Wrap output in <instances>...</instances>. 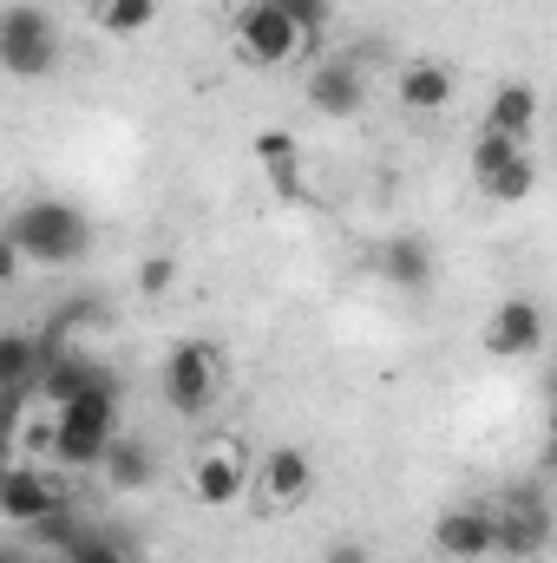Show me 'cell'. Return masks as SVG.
I'll return each instance as SVG.
<instances>
[{
    "mask_svg": "<svg viewBox=\"0 0 557 563\" xmlns=\"http://www.w3.org/2000/svg\"><path fill=\"white\" fill-rule=\"evenodd\" d=\"M0 230L13 236L20 263H40V269H73V263H86V250H92V223H86V210L66 203V197H33V203H20Z\"/></svg>",
    "mask_w": 557,
    "mask_h": 563,
    "instance_id": "cell-1",
    "label": "cell"
},
{
    "mask_svg": "<svg viewBox=\"0 0 557 563\" xmlns=\"http://www.w3.org/2000/svg\"><path fill=\"white\" fill-rule=\"evenodd\" d=\"M53 66H59V20L33 0L0 7V73L20 86H40L53 79Z\"/></svg>",
    "mask_w": 557,
    "mask_h": 563,
    "instance_id": "cell-2",
    "label": "cell"
},
{
    "mask_svg": "<svg viewBox=\"0 0 557 563\" xmlns=\"http://www.w3.org/2000/svg\"><path fill=\"white\" fill-rule=\"evenodd\" d=\"M112 439H119V394H79V400L53 407V459L66 472L99 465Z\"/></svg>",
    "mask_w": 557,
    "mask_h": 563,
    "instance_id": "cell-3",
    "label": "cell"
},
{
    "mask_svg": "<svg viewBox=\"0 0 557 563\" xmlns=\"http://www.w3.org/2000/svg\"><path fill=\"white\" fill-rule=\"evenodd\" d=\"M164 407L177 413V420H204L210 407H217V394H223V361H217V347L210 341H177L171 354H164Z\"/></svg>",
    "mask_w": 557,
    "mask_h": 563,
    "instance_id": "cell-4",
    "label": "cell"
},
{
    "mask_svg": "<svg viewBox=\"0 0 557 563\" xmlns=\"http://www.w3.org/2000/svg\"><path fill=\"white\" fill-rule=\"evenodd\" d=\"M243 485H250V445L210 439V445L197 452V465H190V498H197L204 511H230V505L243 498Z\"/></svg>",
    "mask_w": 557,
    "mask_h": 563,
    "instance_id": "cell-5",
    "label": "cell"
},
{
    "mask_svg": "<svg viewBox=\"0 0 557 563\" xmlns=\"http://www.w3.org/2000/svg\"><path fill=\"white\" fill-rule=\"evenodd\" d=\"M237 53L250 66H288L302 53V33L288 26V13H282L276 0H250L237 13Z\"/></svg>",
    "mask_w": 557,
    "mask_h": 563,
    "instance_id": "cell-6",
    "label": "cell"
},
{
    "mask_svg": "<svg viewBox=\"0 0 557 563\" xmlns=\"http://www.w3.org/2000/svg\"><path fill=\"white\" fill-rule=\"evenodd\" d=\"M479 347H485L492 361H525V354H538V347H545V308H538L532 295H512V301H499V308L485 314V334H479Z\"/></svg>",
    "mask_w": 557,
    "mask_h": 563,
    "instance_id": "cell-7",
    "label": "cell"
},
{
    "mask_svg": "<svg viewBox=\"0 0 557 563\" xmlns=\"http://www.w3.org/2000/svg\"><path fill=\"white\" fill-rule=\"evenodd\" d=\"M53 505H66V485L53 478V472H40L33 459H13V465H0V518L7 525H33V518H46Z\"/></svg>",
    "mask_w": 557,
    "mask_h": 563,
    "instance_id": "cell-8",
    "label": "cell"
},
{
    "mask_svg": "<svg viewBox=\"0 0 557 563\" xmlns=\"http://www.w3.org/2000/svg\"><path fill=\"white\" fill-rule=\"evenodd\" d=\"M545 544H551V511L538 492H518V498H505V511H492V551L499 558H538Z\"/></svg>",
    "mask_w": 557,
    "mask_h": 563,
    "instance_id": "cell-9",
    "label": "cell"
},
{
    "mask_svg": "<svg viewBox=\"0 0 557 563\" xmlns=\"http://www.w3.org/2000/svg\"><path fill=\"white\" fill-rule=\"evenodd\" d=\"M308 106H315L321 119H354V112L368 106V73H361V59H348V53L321 59V66L308 73Z\"/></svg>",
    "mask_w": 557,
    "mask_h": 563,
    "instance_id": "cell-10",
    "label": "cell"
},
{
    "mask_svg": "<svg viewBox=\"0 0 557 563\" xmlns=\"http://www.w3.org/2000/svg\"><path fill=\"white\" fill-rule=\"evenodd\" d=\"M256 492H263L270 511H295V505H308V498H315V459H308L302 445H276V452L263 459Z\"/></svg>",
    "mask_w": 557,
    "mask_h": 563,
    "instance_id": "cell-11",
    "label": "cell"
},
{
    "mask_svg": "<svg viewBox=\"0 0 557 563\" xmlns=\"http://www.w3.org/2000/svg\"><path fill=\"white\" fill-rule=\"evenodd\" d=\"M433 551L452 558V563L492 558V511H479V505H452V511H439V525H433Z\"/></svg>",
    "mask_w": 557,
    "mask_h": 563,
    "instance_id": "cell-12",
    "label": "cell"
},
{
    "mask_svg": "<svg viewBox=\"0 0 557 563\" xmlns=\"http://www.w3.org/2000/svg\"><path fill=\"white\" fill-rule=\"evenodd\" d=\"M452 92H459V73H452V66H439V59H414V66H401V106L419 112V119L446 112Z\"/></svg>",
    "mask_w": 557,
    "mask_h": 563,
    "instance_id": "cell-13",
    "label": "cell"
},
{
    "mask_svg": "<svg viewBox=\"0 0 557 563\" xmlns=\"http://www.w3.org/2000/svg\"><path fill=\"white\" fill-rule=\"evenodd\" d=\"M40 361H46L40 334H26V328H0V394H13V400H33Z\"/></svg>",
    "mask_w": 557,
    "mask_h": 563,
    "instance_id": "cell-14",
    "label": "cell"
},
{
    "mask_svg": "<svg viewBox=\"0 0 557 563\" xmlns=\"http://www.w3.org/2000/svg\"><path fill=\"white\" fill-rule=\"evenodd\" d=\"M256 157H263V170H270V184H276L282 203H302V197H308V190H302V144H295V132H282V125L256 132Z\"/></svg>",
    "mask_w": 557,
    "mask_h": 563,
    "instance_id": "cell-15",
    "label": "cell"
},
{
    "mask_svg": "<svg viewBox=\"0 0 557 563\" xmlns=\"http://www.w3.org/2000/svg\"><path fill=\"white\" fill-rule=\"evenodd\" d=\"M532 119H538V92L525 86V79H505L499 92H492V106H485V125L479 132H499V139H532Z\"/></svg>",
    "mask_w": 557,
    "mask_h": 563,
    "instance_id": "cell-16",
    "label": "cell"
},
{
    "mask_svg": "<svg viewBox=\"0 0 557 563\" xmlns=\"http://www.w3.org/2000/svg\"><path fill=\"white\" fill-rule=\"evenodd\" d=\"M381 276L394 282V288H407V295H426L433 288V250H426V236H394L381 250Z\"/></svg>",
    "mask_w": 557,
    "mask_h": 563,
    "instance_id": "cell-17",
    "label": "cell"
},
{
    "mask_svg": "<svg viewBox=\"0 0 557 563\" xmlns=\"http://www.w3.org/2000/svg\"><path fill=\"white\" fill-rule=\"evenodd\" d=\"M99 472L112 478V492H144V485L157 478V452H151L144 439H112L106 459H99Z\"/></svg>",
    "mask_w": 557,
    "mask_h": 563,
    "instance_id": "cell-18",
    "label": "cell"
},
{
    "mask_svg": "<svg viewBox=\"0 0 557 563\" xmlns=\"http://www.w3.org/2000/svg\"><path fill=\"white\" fill-rule=\"evenodd\" d=\"M479 190H485L492 203H525V197L538 190V164H532V151H518V157H512V164H505L499 177H485Z\"/></svg>",
    "mask_w": 557,
    "mask_h": 563,
    "instance_id": "cell-19",
    "label": "cell"
},
{
    "mask_svg": "<svg viewBox=\"0 0 557 563\" xmlns=\"http://www.w3.org/2000/svg\"><path fill=\"white\" fill-rule=\"evenodd\" d=\"M157 20V0H99V26L112 33V40H132Z\"/></svg>",
    "mask_w": 557,
    "mask_h": 563,
    "instance_id": "cell-20",
    "label": "cell"
},
{
    "mask_svg": "<svg viewBox=\"0 0 557 563\" xmlns=\"http://www.w3.org/2000/svg\"><path fill=\"white\" fill-rule=\"evenodd\" d=\"M79 531H86V525L73 518V498H66V505H53L46 518H33V525H26V538H33V544H46L53 558H59V551H66V544L79 538Z\"/></svg>",
    "mask_w": 557,
    "mask_h": 563,
    "instance_id": "cell-21",
    "label": "cell"
},
{
    "mask_svg": "<svg viewBox=\"0 0 557 563\" xmlns=\"http://www.w3.org/2000/svg\"><path fill=\"white\" fill-rule=\"evenodd\" d=\"M7 445H13L20 459H33V465H40V459H53V413H20Z\"/></svg>",
    "mask_w": 557,
    "mask_h": 563,
    "instance_id": "cell-22",
    "label": "cell"
},
{
    "mask_svg": "<svg viewBox=\"0 0 557 563\" xmlns=\"http://www.w3.org/2000/svg\"><path fill=\"white\" fill-rule=\"evenodd\" d=\"M518 151H525L518 139H499V132H479V144H472V177H479V184H485V177H499V170H505V164H512Z\"/></svg>",
    "mask_w": 557,
    "mask_h": 563,
    "instance_id": "cell-23",
    "label": "cell"
},
{
    "mask_svg": "<svg viewBox=\"0 0 557 563\" xmlns=\"http://www.w3.org/2000/svg\"><path fill=\"white\" fill-rule=\"evenodd\" d=\"M276 7L288 13V26L302 33V46H308V40H315V33L335 20V0H276Z\"/></svg>",
    "mask_w": 557,
    "mask_h": 563,
    "instance_id": "cell-24",
    "label": "cell"
},
{
    "mask_svg": "<svg viewBox=\"0 0 557 563\" xmlns=\"http://www.w3.org/2000/svg\"><path fill=\"white\" fill-rule=\"evenodd\" d=\"M59 563H132V558H125L112 538H99V531H79V538L59 551Z\"/></svg>",
    "mask_w": 557,
    "mask_h": 563,
    "instance_id": "cell-25",
    "label": "cell"
},
{
    "mask_svg": "<svg viewBox=\"0 0 557 563\" xmlns=\"http://www.w3.org/2000/svg\"><path fill=\"white\" fill-rule=\"evenodd\" d=\"M171 282H177V256H144L139 263V288L151 301H164L171 295Z\"/></svg>",
    "mask_w": 557,
    "mask_h": 563,
    "instance_id": "cell-26",
    "label": "cell"
},
{
    "mask_svg": "<svg viewBox=\"0 0 557 563\" xmlns=\"http://www.w3.org/2000/svg\"><path fill=\"white\" fill-rule=\"evenodd\" d=\"M321 563H374V558H368V544H361V538H335V544L321 551Z\"/></svg>",
    "mask_w": 557,
    "mask_h": 563,
    "instance_id": "cell-27",
    "label": "cell"
},
{
    "mask_svg": "<svg viewBox=\"0 0 557 563\" xmlns=\"http://www.w3.org/2000/svg\"><path fill=\"white\" fill-rule=\"evenodd\" d=\"M20 269H26V263H20V250H13V236L0 230V288H13V282H20Z\"/></svg>",
    "mask_w": 557,
    "mask_h": 563,
    "instance_id": "cell-28",
    "label": "cell"
},
{
    "mask_svg": "<svg viewBox=\"0 0 557 563\" xmlns=\"http://www.w3.org/2000/svg\"><path fill=\"white\" fill-rule=\"evenodd\" d=\"M0 563H33V551H20V544H0Z\"/></svg>",
    "mask_w": 557,
    "mask_h": 563,
    "instance_id": "cell-29",
    "label": "cell"
},
{
    "mask_svg": "<svg viewBox=\"0 0 557 563\" xmlns=\"http://www.w3.org/2000/svg\"><path fill=\"white\" fill-rule=\"evenodd\" d=\"M33 563H59V558H33Z\"/></svg>",
    "mask_w": 557,
    "mask_h": 563,
    "instance_id": "cell-30",
    "label": "cell"
}]
</instances>
